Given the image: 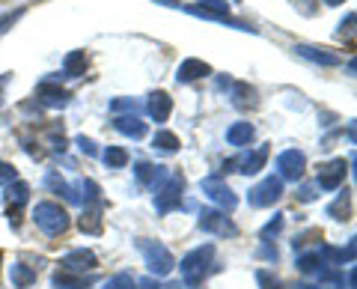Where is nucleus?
<instances>
[{"label": "nucleus", "mask_w": 357, "mask_h": 289, "mask_svg": "<svg viewBox=\"0 0 357 289\" xmlns=\"http://www.w3.org/2000/svg\"><path fill=\"white\" fill-rule=\"evenodd\" d=\"M178 272H182L185 286H199L208 272H215V244H203V248H194L191 253H185L178 260Z\"/></svg>", "instance_id": "nucleus-1"}, {"label": "nucleus", "mask_w": 357, "mask_h": 289, "mask_svg": "<svg viewBox=\"0 0 357 289\" xmlns=\"http://www.w3.org/2000/svg\"><path fill=\"white\" fill-rule=\"evenodd\" d=\"M33 221H36V227L51 239L63 236V232L69 230V212H66L60 203H39L33 209Z\"/></svg>", "instance_id": "nucleus-2"}, {"label": "nucleus", "mask_w": 357, "mask_h": 289, "mask_svg": "<svg viewBox=\"0 0 357 289\" xmlns=\"http://www.w3.org/2000/svg\"><path fill=\"white\" fill-rule=\"evenodd\" d=\"M137 251L143 253V260H146L149 272L155 277H167V274L176 269V257L164 248L161 242H155V239H137Z\"/></svg>", "instance_id": "nucleus-3"}, {"label": "nucleus", "mask_w": 357, "mask_h": 289, "mask_svg": "<svg viewBox=\"0 0 357 289\" xmlns=\"http://www.w3.org/2000/svg\"><path fill=\"white\" fill-rule=\"evenodd\" d=\"M280 197H283V179H280V176H265L262 182H256L250 188L248 203L253 209H265V206H274Z\"/></svg>", "instance_id": "nucleus-4"}, {"label": "nucleus", "mask_w": 357, "mask_h": 289, "mask_svg": "<svg viewBox=\"0 0 357 289\" xmlns=\"http://www.w3.org/2000/svg\"><path fill=\"white\" fill-rule=\"evenodd\" d=\"M182 188H185V176L182 173L167 176V182L155 191V209H158L161 215L173 212V209L178 206V200H182Z\"/></svg>", "instance_id": "nucleus-5"}, {"label": "nucleus", "mask_w": 357, "mask_h": 289, "mask_svg": "<svg viewBox=\"0 0 357 289\" xmlns=\"http://www.w3.org/2000/svg\"><path fill=\"white\" fill-rule=\"evenodd\" d=\"M203 194L211 200V203L220 206V212H232L238 206V197L232 194V188L220 179V176H206L203 179Z\"/></svg>", "instance_id": "nucleus-6"}, {"label": "nucleus", "mask_w": 357, "mask_h": 289, "mask_svg": "<svg viewBox=\"0 0 357 289\" xmlns=\"http://www.w3.org/2000/svg\"><path fill=\"white\" fill-rule=\"evenodd\" d=\"M199 230L203 232H211V236H236L238 232V227L232 224V221L227 218V212H220V209H203V212H199Z\"/></svg>", "instance_id": "nucleus-7"}, {"label": "nucleus", "mask_w": 357, "mask_h": 289, "mask_svg": "<svg viewBox=\"0 0 357 289\" xmlns=\"http://www.w3.org/2000/svg\"><path fill=\"white\" fill-rule=\"evenodd\" d=\"M277 176L286 182H298L301 176H304V170H307V155L301 152V149H286V152H280L277 155Z\"/></svg>", "instance_id": "nucleus-8"}, {"label": "nucleus", "mask_w": 357, "mask_h": 289, "mask_svg": "<svg viewBox=\"0 0 357 289\" xmlns=\"http://www.w3.org/2000/svg\"><path fill=\"white\" fill-rule=\"evenodd\" d=\"M345 158H331L319 168V176H316V185L321 191H337V188L345 182Z\"/></svg>", "instance_id": "nucleus-9"}, {"label": "nucleus", "mask_w": 357, "mask_h": 289, "mask_svg": "<svg viewBox=\"0 0 357 289\" xmlns=\"http://www.w3.org/2000/svg\"><path fill=\"white\" fill-rule=\"evenodd\" d=\"M134 176H137V182H140V185H146L149 191H158V188L167 182V176H170V170H167L164 164L137 161V164H134Z\"/></svg>", "instance_id": "nucleus-10"}, {"label": "nucleus", "mask_w": 357, "mask_h": 289, "mask_svg": "<svg viewBox=\"0 0 357 289\" xmlns=\"http://www.w3.org/2000/svg\"><path fill=\"white\" fill-rule=\"evenodd\" d=\"M60 265H63V272L84 274V272H96L98 260H96V253L89 251V248H75V251H69V253H66V257L60 260Z\"/></svg>", "instance_id": "nucleus-11"}, {"label": "nucleus", "mask_w": 357, "mask_h": 289, "mask_svg": "<svg viewBox=\"0 0 357 289\" xmlns=\"http://www.w3.org/2000/svg\"><path fill=\"white\" fill-rule=\"evenodd\" d=\"M191 15L199 18H211V21H227L229 18V3L227 0H197V3L188 6Z\"/></svg>", "instance_id": "nucleus-12"}, {"label": "nucleus", "mask_w": 357, "mask_h": 289, "mask_svg": "<svg viewBox=\"0 0 357 289\" xmlns=\"http://www.w3.org/2000/svg\"><path fill=\"white\" fill-rule=\"evenodd\" d=\"M206 75H211V66H208L206 60L188 57V60L178 63V69H176V81H178V84H194V81H199V77H206Z\"/></svg>", "instance_id": "nucleus-13"}, {"label": "nucleus", "mask_w": 357, "mask_h": 289, "mask_svg": "<svg viewBox=\"0 0 357 289\" xmlns=\"http://www.w3.org/2000/svg\"><path fill=\"white\" fill-rule=\"evenodd\" d=\"M265 161H268V147H256L253 152L241 155L238 161H232V168H238V173H244V176H253L265 168Z\"/></svg>", "instance_id": "nucleus-14"}, {"label": "nucleus", "mask_w": 357, "mask_h": 289, "mask_svg": "<svg viewBox=\"0 0 357 289\" xmlns=\"http://www.w3.org/2000/svg\"><path fill=\"white\" fill-rule=\"evenodd\" d=\"M295 54H301L304 60L316 63V66H340L342 57L340 54H333L331 48H312V45H295Z\"/></svg>", "instance_id": "nucleus-15"}, {"label": "nucleus", "mask_w": 357, "mask_h": 289, "mask_svg": "<svg viewBox=\"0 0 357 289\" xmlns=\"http://www.w3.org/2000/svg\"><path fill=\"white\" fill-rule=\"evenodd\" d=\"M51 283H54V289H89L96 283V274H75V272H57L51 277Z\"/></svg>", "instance_id": "nucleus-16"}, {"label": "nucleus", "mask_w": 357, "mask_h": 289, "mask_svg": "<svg viewBox=\"0 0 357 289\" xmlns=\"http://www.w3.org/2000/svg\"><path fill=\"white\" fill-rule=\"evenodd\" d=\"M36 96H39V102H42L45 108H66V102H69V93L60 90V87L54 84V81H42L39 90H36Z\"/></svg>", "instance_id": "nucleus-17"}, {"label": "nucleus", "mask_w": 357, "mask_h": 289, "mask_svg": "<svg viewBox=\"0 0 357 289\" xmlns=\"http://www.w3.org/2000/svg\"><path fill=\"white\" fill-rule=\"evenodd\" d=\"M149 117L155 119V122H167L170 119V114H173V98L167 96L164 90H158V93H152L149 96Z\"/></svg>", "instance_id": "nucleus-18"}, {"label": "nucleus", "mask_w": 357, "mask_h": 289, "mask_svg": "<svg viewBox=\"0 0 357 289\" xmlns=\"http://www.w3.org/2000/svg\"><path fill=\"white\" fill-rule=\"evenodd\" d=\"M114 128L119 131V135L134 138V140L146 138V122H143L137 114H131V117H116V119H114Z\"/></svg>", "instance_id": "nucleus-19"}, {"label": "nucleus", "mask_w": 357, "mask_h": 289, "mask_svg": "<svg viewBox=\"0 0 357 289\" xmlns=\"http://www.w3.org/2000/svg\"><path fill=\"white\" fill-rule=\"evenodd\" d=\"M77 227H81L84 232H93V236H98V232H102V203L84 206V215H81V221H77Z\"/></svg>", "instance_id": "nucleus-20"}, {"label": "nucleus", "mask_w": 357, "mask_h": 289, "mask_svg": "<svg viewBox=\"0 0 357 289\" xmlns=\"http://www.w3.org/2000/svg\"><path fill=\"white\" fill-rule=\"evenodd\" d=\"M30 200V185L27 182H13L6 185V206H9V215L18 212L21 206H24Z\"/></svg>", "instance_id": "nucleus-21"}, {"label": "nucleus", "mask_w": 357, "mask_h": 289, "mask_svg": "<svg viewBox=\"0 0 357 289\" xmlns=\"http://www.w3.org/2000/svg\"><path fill=\"white\" fill-rule=\"evenodd\" d=\"M9 281H13L15 289H30L36 283V269H30L24 262H15V265H9Z\"/></svg>", "instance_id": "nucleus-22"}, {"label": "nucleus", "mask_w": 357, "mask_h": 289, "mask_svg": "<svg viewBox=\"0 0 357 289\" xmlns=\"http://www.w3.org/2000/svg\"><path fill=\"white\" fill-rule=\"evenodd\" d=\"M232 105L241 108V110H248V108L259 105V98H256V90H253L250 84L238 81V84H232Z\"/></svg>", "instance_id": "nucleus-23"}, {"label": "nucleus", "mask_w": 357, "mask_h": 289, "mask_svg": "<svg viewBox=\"0 0 357 289\" xmlns=\"http://www.w3.org/2000/svg\"><path fill=\"white\" fill-rule=\"evenodd\" d=\"M253 126L250 122H236V126H229L227 128V140H229V147H248V143L253 140Z\"/></svg>", "instance_id": "nucleus-24"}, {"label": "nucleus", "mask_w": 357, "mask_h": 289, "mask_svg": "<svg viewBox=\"0 0 357 289\" xmlns=\"http://www.w3.org/2000/svg\"><path fill=\"white\" fill-rule=\"evenodd\" d=\"M84 69H86V54H84V51H69V54H66V60H63V75L77 77V75H84Z\"/></svg>", "instance_id": "nucleus-25"}, {"label": "nucleus", "mask_w": 357, "mask_h": 289, "mask_svg": "<svg viewBox=\"0 0 357 289\" xmlns=\"http://www.w3.org/2000/svg\"><path fill=\"white\" fill-rule=\"evenodd\" d=\"M45 185H48L54 194H63L66 200H69V203H77V197H75V188H72L69 182H66L63 176H57V173H48V176H45Z\"/></svg>", "instance_id": "nucleus-26"}, {"label": "nucleus", "mask_w": 357, "mask_h": 289, "mask_svg": "<svg viewBox=\"0 0 357 289\" xmlns=\"http://www.w3.org/2000/svg\"><path fill=\"white\" fill-rule=\"evenodd\" d=\"M321 265H328V262L321 260L319 251H307V253H301L298 257V272H304V274H316Z\"/></svg>", "instance_id": "nucleus-27"}, {"label": "nucleus", "mask_w": 357, "mask_h": 289, "mask_svg": "<svg viewBox=\"0 0 357 289\" xmlns=\"http://www.w3.org/2000/svg\"><path fill=\"white\" fill-rule=\"evenodd\" d=\"M152 147H155V149H161V152H176L178 147H182V143H178V138L173 135V131H155Z\"/></svg>", "instance_id": "nucleus-28"}, {"label": "nucleus", "mask_w": 357, "mask_h": 289, "mask_svg": "<svg viewBox=\"0 0 357 289\" xmlns=\"http://www.w3.org/2000/svg\"><path fill=\"white\" fill-rule=\"evenodd\" d=\"M102 161L107 164V168H126V164H128V152L122 147H107L105 155H102Z\"/></svg>", "instance_id": "nucleus-29"}, {"label": "nucleus", "mask_w": 357, "mask_h": 289, "mask_svg": "<svg viewBox=\"0 0 357 289\" xmlns=\"http://www.w3.org/2000/svg\"><path fill=\"white\" fill-rule=\"evenodd\" d=\"M349 206H351V197H349V191H342L337 203L328 209V215H331V218H337V221H345V215H349Z\"/></svg>", "instance_id": "nucleus-30"}, {"label": "nucleus", "mask_w": 357, "mask_h": 289, "mask_svg": "<svg viewBox=\"0 0 357 289\" xmlns=\"http://www.w3.org/2000/svg\"><path fill=\"white\" fill-rule=\"evenodd\" d=\"M105 289H137V281L128 274V272H119V274H114L110 281L105 283Z\"/></svg>", "instance_id": "nucleus-31"}, {"label": "nucleus", "mask_w": 357, "mask_h": 289, "mask_svg": "<svg viewBox=\"0 0 357 289\" xmlns=\"http://www.w3.org/2000/svg\"><path fill=\"white\" fill-rule=\"evenodd\" d=\"M13 182H18V170L13 168L9 161H0V185H13Z\"/></svg>", "instance_id": "nucleus-32"}, {"label": "nucleus", "mask_w": 357, "mask_h": 289, "mask_svg": "<svg viewBox=\"0 0 357 289\" xmlns=\"http://www.w3.org/2000/svg\"><path fill=\"white\" fill-rule=\"evenodd\" d=\"M256 281H259V286H262V289H286V286H283V281H277V277H271L265 269L256 272Z\"/></svg>", "instance_id": "nucleus-33"}, {"label": "nucleus", "mask_w": 357, "mask_h": 289, "mask_svg": "<svg viewBox=\"0 0 357 289\" xmlns=\"http://www.w3.org/2000/svg\"><path fill=\"white\" fill-rule=\"evenodd\" d=\"M280 230H283V215H274V221H268V224L262 227V242H268L271 236H277Z\"/></svg>", "instance_id": "nucleus-34"}, {"label": "nucleus", "mask_w": 357, "mask_h": 289, "mask_svg": "<svg viewBox=\"0 0 357 289\" xmlns=\"http://www.w3.org/2000/svg\"><path fill=\"white\" fill-rule=\"evenodd\" d=\"M137 289H176V283H161L158 277H143V281H137Z\"/></svg>", "instance_id": "nucleus-35"}, {"label": "nucleus", "mask_w": 357, "mask_h": 289, "mask_svg": "<svg viewBox=\"0 0 357 289\" xmlns=\"http://www.w3.org/2000/svg\"><path fill=\"white\" fill-rule=\"evenodd\" d=\"M110 108H114V110H131V114H134V110H137V102H134V98H116Z\"/></svg>", "instance_id": "nucleus-36"}, {"label": "nucleus", "mask_w": 357, "mask_h": 289, "mask_svg": "<svg viewBox=\"0 0 357 289\" xmlns=\"http://www.w3.org/2000/svg\"><path fill=\"white\" fill-rule=\"evenodd\" d=\"M298 200H304V203H312V200H316V185H301Z\"/></svg>", "instance_id": "nucleus-37"}, {"label": "nucleus", "mask_w": 357, "mask_h": 289, "mask_svg": "<svg viewBox=\"0 0 357 289\" xmlns=\"http://www.w3.org/2000/svg\"><path fill=\"white\" fill-rule=\"evenodd\" d=\"M77 147H81L86 155H96V143L89 140V138H77Z\"/></svg>", "instance_id": "nucleus-38"}, {"label": "nucleus", "mask_w": 357, "mask_h": 289, "mask_svg": "<svg viewBox=\"0 0 357 289\" xmlns=\"http://www.w3.org/2000/svg\"><path fill=\"white\" fill-rule=\"evenodd\" d=\"M18 18H21V9H18V13H15V15H6L3 21H0V33H6V27H9V24H13V21H18Z\"/></svg>", "instance_id": "nucleus-39"}, {"label": "nucleus", "mask_w": 357, "mask_h": 289, "mask_svg": "<svg viewBox=\"0 0 357 289\" xmlns=\"http://www.w3.org/2000/svg\"><path fill=\"white\" fill-rule=\"evenodd\" d=\"M340 27H342V30H340V33H342V36H345V33H349V36H351V27H354V13H351L349 18H345V21H342V24H340Z\"/></svg>", "instance_id": "nucleus-40"}, {"label": "nucleus", "mask_w": 357, "mask_h": 289, "mask_svg": "<svg viewBox=\"0 0 357 289\" xmlns=\"http://www.w3.org/2000/svg\"><path fill=\"white\" fill-rule=\"evenodd\" d=\"M262 257H268V260L277 262V248H268V244H265V248H262Z\"/></svg>", "instance_id": "nucleus-41"}, {"label": "nucleus", "mask_w": 357, "mask_h": 289, "mask_svg": "<svg viewBox=\"0 0 357 289\" xmlns=\"http://www.w3.org/2000/svg\"><path fill=\"white\" fill-rule=\"evenodd\" d=\"M295 289H328V286H321V283H301V286H295Z\"/></svg>", "instance_id": "nucleus-42"}, {"label": "nucleus", "mask_w": 357, "mask_h": 289, "mask_svg": "<svg viewBox=\"0 0 357 289\" xmlns=\"http://www.w3.org/2000/svg\"><path fill=\"white\" fill-rule=\"evenodd\" d=\"M155 3H164V6H178L182 0H155Z\"/></svg>", "instance_id": "nucleus-43"}, {"label": "nucleus", "mask_w": 357, "mask_h": 289, "mask_svg": "<svg viewBox=\"0 0 357 289\" xmlns=\"http://www.w3.org/2000/svg\"><path fill=\"white\" fill-rule=\"evenodd\" d=\"M321 3H328V6H337V3H345V0H321Z\"/></svg>", "instance_id": "nucleus-44"}]
</instances>
